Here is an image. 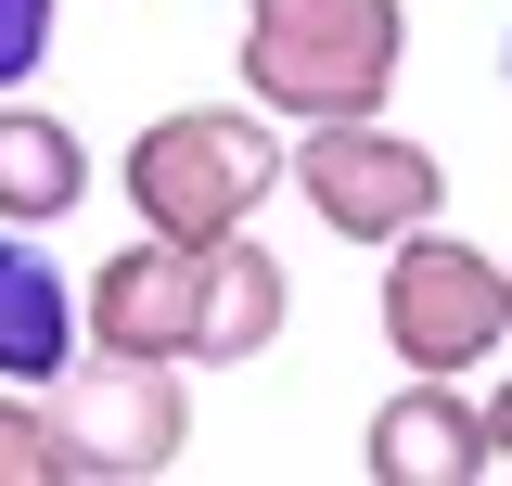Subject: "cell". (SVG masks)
Instances as JSON below:
<instances>
[{"instance_id":"cell-11","label":"cell","mask_w":512,"mask_h":486,"mask_svg":"<svg viewBox=\"0 0 512 486\" xmlns=\"http://www.w3.org/2000/svg\"><path fill=\"white\" fill-rule=\"evenodd\" d=\"M0 486H90V448L39 384H0Z\"/></svg>"},{"instance_id":"cell-5","label":"cell","mask_w":512,"mask_h":486,"mask_svg":"<svg viewBox=\"0 0 512 486\" xmlns=\"http://www.w3.org/2000/svg\"><path fill=\"white\" fill-rule=\"evenodd\" d=\"M52 410L90 448V486L167 474L192 448V359H128V346H77V371L52 384Z\"/></svg>"},{"instance_id":"cell-9","label":"cell","mask_w":512,"mask_h":486,"mask_svg":"<svg viewBox=\"0 0 512 486\" xmlns=\"http://www.w3.org/2000/svg\"><path fill=\"white\" fill-rule=\"evenodd\" d=\"M282 307H295V282H282V256L244 231L205 243V320H192V371H231V359H269L282 346Z\"/></svg>"},{"instance_id":"cell-10","label":"cell","mask_w":512,"mask_h":486,"mask_svg":"<svg viewBox=\"0 0 512 486\" xmlns=\"http://www.w3.org/2000/svg\"><path fill=\"white\" fill-rule=\"evenodd\" d=\"M77 192H90V141H77L52 103H13V90H0V218H13V231H52Z\"/></svg>"},{"instance_id":"cell-2","label":"cell","mask_w":512,"mask_h":486,"mask_svg":"<svg viewBox=\"0 0 512 486\" xmlns=\"http://www.w3.org/2000/svg\"><path fill=\"white\" fill-rule=\"evenodd\" d=\"M410 64V0H244V103L282 128L384 116Z\"/></svg>"},{"instance_id":"cell-4","label":"cell","mask_w":512,"mask_h":486,"mask_svg":"<svg viewBox=\"0 0 512 486\" xmlns=\"http://www.w3.org/2000/svg\"><path fill=\"white\" fill-rule=\"evenodd\" d=\"M295 192H308V218L333 243H372L384 256L397 231H423L448 205V167L384 116H320V128H295Z\"/></svg>"},{"instance_id":"cell-6","label":"cell","mask_w":512,"mask_h":486,"mask_svg":"<svg viewBox=\"0 0 512 486\" xmlns=\"http://www.w3.org/2000/svg\"><path fill=\"white\" fill-rule=\"evenodd\" d=\"M77 307H90V346H128V359H192V320H205V243H167V231L116 243V256L77 282Z\"/></svg>"},{"instance_id":"cell-8","label":"cell","mask_w":512,"mask_h":486,"mask_svg":"<svg viewBox=\"0 0 512 486\" xmlns=\"http://www.w3.org/2000/svg\"><path fill=\"white\" fill-rule=\"evenodd\" d=\"M77 346H90L77 282L52 269V243H39V231L0 218V384H39V397H52L64 371H77Z\"/></svg>"},{"instance_id":"cell-7","label":"cell","mask_w":512,"mask_h":486,"mask_svg":"<svg viewBox=\"0 0 512 486\" xmlns=\"http://www.w3.org/2000/svg\"><path fill=\"white\" fill-rule=\"evenodd\" d=\"M359 474L372 486H474V474H500L487 397H461V371H397V397L359 435Z\"/></svg>"},{"instance_id":"cell-12","label":"cell","mask_w":512,"mask_h":486,"mask_svg":"<svg viewBox=\"0 0 512 486\" xmlns=\"http://www.w3.org/2000/svg\"><path fill=\"white\" fill-rule=\"evenodd\" d=\"M52 64V0H0V90H26Z\"/></svg>"},{"instance_id":"cell-1","label":"cell","mask_w":512,"mask_h":486,"mask_svg":"<svg viewBox=\"0 0 512 486\" xmlns=\"http://www.w3.org/2000/svg\"><path fill=\"white\" fill-rule=\"evenodd\" d=\"M282 180H295V141H282L269 103H180V116H154V128L116 154L128 218H141V231H167V243L244 231Z\"/></svg>"},{"instance_id":"cell-3","label":"cell","mask_w":512,"mask_h":486,"mask_svg":"<svg viewBox=\"0 0 512 486\" xmlns=\"http://www.w3.org/2000/svg\"><path fill=\"white\" fill-rule=\"evenodd\" d=\"M384 346H397V371H487L512 346V269L487 256V243H461V231H397L384 243Z\"/></svg>"},{"instance_id":"cell-13","label":"cell","mask_w":512,"mask_h":486,"mask_svg":"<svg viewBox=\"0 0 512 486\" xmlns=\"http://www.w3.org/2000/svg\"><path fill=\"white\" fill-rule=\"evenodd\" d=\"M487 448H500V461H512V384H500V397H487Z\"/></svg>"},{"instance_id":"cell-14","label":"cell","mask_w":512,"mask_h":486,"mask_svg":"<svg viewBox=\"0 0 512 486\" xmlns=\"http://www.w3.org/2000/svg\"><path fill=\"white\" fill-rule=\"evenodd\" d=\"M500 64H512V52H500Z\"/></svg>"}]
</instances>
